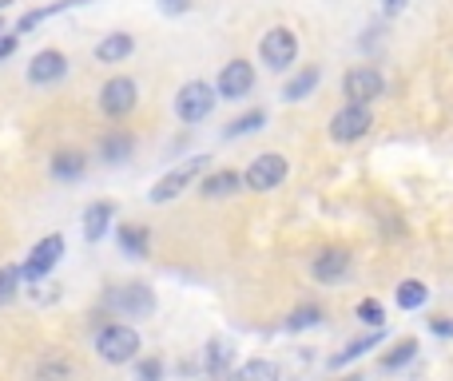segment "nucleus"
<instances>
[{"mask_svg": "<svg viewBox=\"0 0 453 381\" xmlns=\"http://www.w3.org/2000/svg\"><path fill=\"white\" fill-rule=\"evenodd\" d=\"M104 306L119 318H151L156 314V294L148 282H116L104 290Z\"/></svg>", "mask_w": 453, "mask_h": 381, "instance_id": "1", "label": "nucleus"}, {"mask_svg": "<svg viewBox=\"0 0 453 381\" xmlns=\"http://www.w3.org/2000/svg\"><path fill=\"white\" fill-rule=\"evenodd\" d=\"M96 354H100L108 366H127V362H135L140 358V334H135V326L108 322V326L96 334Z\"/></svg>", "mask_w": 453, "mask_h": 381, "instance_id": "2", "label": "nucleus"}, {"mask_svg": "<svg viewBox=\"0 0 453 381\" xmlns=\"http://www.w3.org/2000/svg\"><path fill=\"white\" fill-rule=\"evenodd\" d=\"M215 100H219V92H215L211 84L191 80V84H183L180 95H175V116H180L183 124H203V119L211 116Z\"/></svg>", "mask_w": 453, "mask_h": 381, "instance_id": "3", "label": "nucleus"}, {"mask_svg": "<svg viewBox=\"0 0 453 381\" xmlns=\"http://www.w3.org/2000/svg\"><path fill=\"white\" fill-rule=\"evenodd\" d=\"M258 56H263V64L271 72H287V68H295V60H298V36L290 28H271L263 36V44H258Z\"/></svg>", "mask_w": 453, "mask_h": 381, "instance_id": "4", "label": "nucleus"}, {"mask_svg": "<svg viewBox=\"0 0 453 381\" xmlns=\"http://www.w3.org/2000/svg\"><path fill=\"white\" fill-rule=\"evenodd\" d=\"M135 103H140V88H135L132 76H111L108 84L100 88V111H104L108 119L132 116Z\"/></svg>", "mask_w": 453, "mask_h": 381, "instance_id": "5", "label": "nucleus"}, {"mask_svg": "<svg viewBox=\"0 0 453 381\" xmlns=\"http://www.w3.org/2000/svg\"><path fill=\"white\" fill-rule=\"evenodd\" d=\"M60 255H64V239H60V234H44V239L28 250V258H24V266H20L24 282H32V286H36V282H44L48 274H52V266L60 263Z\"/></svg>", "mask_w": 453, "mask_h": 381, "instance_id": "6", "label": "nucleus"}, {"mask_svg": "<svg viewBox=\"0 0 453 381\" xmlns=\"http://www.w3.org/2000/svg\"><path fill=\"white\" fill-rule=\"evenodd\" d=\"M374 127V116H370V103H346L342 111H334L330 119V140L334 143H354Z\"/></svg>", "mask_w": 453, "mask_h": 381, "instance_id": "7", "label": "nucleus"}, {"mask_svg": "<svg viewBox=\"0 0 453 381\" xmlns=\"http://www.w3.org/2000/svg\"><path fill=\"white\" fill-rule=\"evenodd\" d=\"M287 175H290L287 159H282L279 151H266V156H258L255 164L242 171V183H247V191H274Z\"/></svg>", "mask_w": 453, "mask_h": 381, "instance_id": "8", "label": "nucleus"}, {"mask_svg": "<svg viewBox=\"0 0 453 381\" xmlns=\"http://www.w3.org/2000/svg\"><path fill=\"white\" fill-rule=\"evenodd\" d=\"M203 167H207V156L188 159V164H183V167H175V171H167L164 179H159L156 187L148 191V199H151V202H172V199H180V194L188 191L191 183H196V175L203 171Z\"/></svg>", "mask_w": 453, "mask_h": 381, "instance_id": "9", "label": "nucleus"}, {"mask_svg": "<svg viewBox=\"0 0 453 381\" xmlns=\"http://www.w3.org/2000/svg\"><path fill=\"white\" fill-rule=\"evenodd\" d=\"M382 72L378 68H354L342 76V95L346 103H374L382 95Z\"/></svg>", "mask_w": 453, "mask_h": 381, "instance_id": "10", "label": "nucleus"}, {"mask_svg": "<svg viewBox=\"0 0 453 381\" xmlns=\"http://www.w3.org/2000/svg\"><path fill=\"white\" fill-rule=\"evenodd\" d=\"M255 88V68H250L247 60H231L223 64L219 80H215V92L223 95V100H242V95Z\"/></svg>", "mask_w": 453, "mask_h": 381, "instance_id": "11", "label": "nucleus"}, {"mask_svg": "<svg viewBox=\"0 0 453 381\" xmlns=\"http://www.w3.org/2000/svg\"><path fill=\"white\" fill-rule=\"evenodd\" d=\"M68 76V56L64 52H56V48H44V52H36L32 56V64H28V84H56V80H64Z\"/></svg>", "mask_w": 453, "mask_h": 381, "instance_id": "12", "label": "nucleus"}, {"mask_svg": "<svg viewBox=\"0 0 453 381\" xmlns=\"http://www.w3.org/2000/svg\"><path fill=\"white\" fill-rule=\"evenodd\" d=\"M311 274L319 282H342L346 274H350V250H342V247L322 250V255L311 263Z\"/></svg>", "mask_w": 453, "mask_h": 381, "instance_id": "13", "label": "nucleus"}, {"mask_svg": "<svg viewBox=\"0 0 453 381\" xmlns=\"http://www.w3.org/2000/svg\"><path fill=\"white\" fill-rule=\"evenodd\" d=\"M100 159L108 167H116V164H124V159H132V151H135V140L127 132H119V127H111V132H104L100 135Z\"/></svg>", "mask_w": 453, "mask_h": 381, "instance_id": "14", "label": "nucleus"}, {"mask_svg": "<svg viewBox=\"0 0 453 381\" xmlns=\"http://www.w3.org/2000/svg\"><path fill=\"white\" fill-rule=\"evenodd\" d=\"M135 52V36L132 32H108V36L96 44V60L100 64H124Z\"/></svg>", "mask_w": 453, "mask_h": 381, "instance_id": "15", "label": "nucleus"}, {"mask_svg": "<svg viewBox=\"0 0 453 381\" xmlns=\"http://www.w3.org/2000/svg\"><path fill=\"white\" fill-rule=\"evenodd\" d=\"M116 242H119V250H124L127 258H148L151 255V234H148V226H140V223H124V226H119Z\"/></svg>", "mask_w": 453, "mask_h": 381, "instance_id": "16", "label": "nucleus"}, {"mask_svg": "<svg viewBox=\"0 0 453 381\" xmlns=\"http://www.w3.org/2000/svg\"><path fill=\"white\" fill-rule=\"evenodd\" d=\"M111 218H116V202H108V199L92 202V207L84 210V239H88V242H100Z\"/></svg>", "mask_w": 453, "mask_h": 381, "instance_id": "17", "label": "nucleus"}, {"mask_svg": "<svg viewBox=\"0 0 453 381\" xmlns=\"http://www.w3.org/2000/svg\"><path fill=\"white\" fill-rule=\"evenodd\" d=\"M72 377H76V366H72V358H60V354L40 358L36 370H32V381H72Z\"/></svg>", "mask_w": 453, "mask_h": 381, "instance_id": "18", "label": "nucleus"}, {"mask_svg": "<svg viewBox=\"0 0 453 381\" xmlns=\"http://www.w3.org/2000/svg\"><path fill=\"white\" fill-rule=\"evenodd\" d=\"M223 381H279V366L271 358H250L239 370H231Z\"/></svg>", "mask_w": 453, "mask_h": 381, "instance_id": "19", "label": "nucleus"}, {"mask_svg": "<svg viewBox=\"0 0 453 381\" xmlns=\"http://www.w3.org/2000/svg\"><path fill=\"white\" fill-rule=\"evenodd\" d=\"M239 187H242L239 171H215V175H207V179L199 183V194H203V199H226V194H234Z\"/></svg>", "mask_w": 453, "mask_h": 381, "instance_id": "20", "label": "nucleus"}, {"mask_svg": "<svg viewBox=\"0 0 453 381\" xmlns=\"http://www.w3.org/2000/svg\"><path fill=\"white\" fill-rule=\"evenodd\" d=\"M88 171V159L80 156V151H56L52 156V175L56 179H80V175Z\"/></svg>", "mask_w": 453, "mask_h": 381, "instance_id": "21", "label": "nucleus"}, {"mask_svg": "<svg viewBox=\"0 0 453 381\" xmlns=\"http://www.w3.org/2000/svg\"><path fill=\"white\" fill-rule=\"evenodd\" d=\"M314 88H319V68H298L282 88V100H306Z\"/></svg>", "mask_w": 453, "mask_h": 381, "instance_id": "22", "label": "nucleus"}, {"mask_svg": "<svg viewBox=\"0 0 453 381\" xmlns=\"http://www.w3.org/2000/svg\"><path fill=\"white\" fill-rule=\"evenodd\" d=\"M76 4H88V0H56V4H48V8H32V12L20 16V24H16V36H20V32H32L36 24H44L48 16L64 12V8H76Z\"/></svg>", "mask_w": 453, "mask_h": 381, "instance_id": "23", "label": "nucleus"}, {"mask_svg": "<svg viewBox=\"0 0 453 381\" xmlns=\"http://www.w3.org/2000/svg\"><path fill=\"white\" fill-rule=\"evenodd\" d=\"M374 346H382V334H366V338H358V342H350V346H346V350H338L334 358H330V366H334V370L350 366L354 358H366V354L374 350Z\"/></svg>", "mask_w": 453, "mask_h": 381, "instance_id": "24", "label": "nucleus"}, {"mask_svg": "<svg viewBox=\"0 0 453 381\" xmlns=\"http://www.w3.org/2000/svg\"><path fill=\"white\" fill-rule=\"evenodd\" d=\"M398 306L402 310H418V306H426V298H430V290H426V282H418V278H406L398 286Z\"/></svg>", "mask_w": 453, "mask_h": 381, "instance_id": "25", "label": "nucleus"}, {"mask_svg": "<svg viewBox=\"0 0 453 381\" xmlns=\"http://www.w3.org/2000/svg\"><path fill=\"white\" fill-rule=\"evenodd\" d=\"M266 124V111L263 108H255V111H247V116H239V119H231L226 124V140H239V135H250V132H258V127Z\"/></svg>", "mask_w": 453, "mask_h": 381, "instance_id": "26", "label": "nucleus"}, {"mask_svg": "<svg viewBox=\"0 0 453 381\" xmlns=\"http://www.w3.org/2000/svg\"><path fill=\"white\" fill-rule=\"evenodd\" d=\"M231 358H234V350H231V346L211 342V346H207V374L223 381V377H226V366H231Z\"/></svg>", "mask_w": 453, "mask_h": 381, "instance_id": "27", "label": "nucleus"}, {"mask_svg": "<svg viewBox=\"0 0 453 381\" xmlns=\"http://www.w3.org/2000/svg\"><path fill=\"white\" fill-rule=\"evenodd\" d=\"M414 358H418V342L414 338H402V342L382 358V370H402V366H410Z\"/></svg>", "mask_w": 453, "mask_h": 381, "instance_id": "28", "label": "nucleus"}, {"mask_svg": "<svg viewBox=\"0 0 453 381\" xmlns=\"http://www.w3.org/2000/svg\"><path fill=\"white\" fill-rule=\"evenodd\" d=\"M319 322H322L319 306H298V310H290L287 330H311V326H319Z\"/></svg>", "mask_w": 453, "mask_h": 381, "instance_id": "29", "label": "nucleus"}, {"mask_svg": "<svg viewBox=\"0 0 453 381\" xmlns=\"http://www.w3.org/2000/svg\"><path fill=\"white\" fill-rule=\"evenodd\" d=\"M20 282H24V271H20V266H0V302L16 298Z\"/></svg>", "mask_w": 453, "mask_h": 381, "instance_id": "30", "label": "nucleus"}, {"mask_svg": "<svg viewBox=\"0 0 453 381\" xmlns=\"http://www.w3.org/2000/svg\"><path fill=\"white\" fill-rule=\"evenodd\" d=\"M358 318L366 322V326H382V322H386L382 302H378V298H362V302H358Z\"/></svg>", "mask_w": 453, "mask_h": 381, "instance_id": "31", "label": "nucleus"}, {"mask_svg": "<svg viewBox=\"0 0 453 381\" xmlns=\"http://www.w3.org/2000/svg\"><path fill=\"white\" fill-rule=\"evenodd\" d=\"M135 377L140 381H164V362L159 358H140L135 362Z\"/></svg>", "mask_w": 453, "mask_h": 381, "instance_id": "32", "label": "nucleus"}, {"mask_svg": "<svg viewBox=\"0 0 453 381\" xmlns=\"http://www.w3.org/2000/svg\"><path fill=\"white\" fill-rule=\"evenodd\" d=\"M159 8H164L167 16H183L191 8V0H159Z\"/></svg>", "mask_w": 453, "mask_h": 381, "instance_id": "33", "label": "nucleus"}, {"mask_svg": "<svg viewBox=\"0 0 453 381\" xmlns=\"http://www.w3.org/2000/svg\"><path fill=\"white\" fill-rule=\"evenodd\" d=\"M12 52H16V32H12V36H4V32H0V60H8Z\"/></svg>", "mask_w": 453, "mask_h": 381, "instance_id": "34", "label": "nucleus"}, {"mask_svg": "<svg viewBox=\"0 0 453 381\" xmlns=\"http://www.w3.org/2000/svg\"><path fill=\"white\" fill-rule=\"evenodd\" d=\"M430 326H434V334H441V338H453V322H446V318H434Z\"/></svg>", "mask_w": 453, "mask_h": 381, "instance_id": "35", "label": "nucleus"}, {"mask_svg": "<svg viewBox=\"0 0 453 381\" xmlns=\"http://www.w3.org/2000/svg\"><path fill=\"white\" fill-rule=\"evenodd\" d=\"M382 4H386V8H390V12H398V8H402V4H406V0H382Z\"/></svg>", "mask_w": 453, "mask_h": 381, "instance_id": "36", "label": "nucleus"}, {"mask_svg": "<svg viewBox=\"0 0 453 381\" xmlns=\"http://www.w3.org/2000/svg\"><path fill=\"white\" fill-rule=\"evenodd\" d=\"M342 381H362V377H358V374H350V377H342Z\"/></svg>", "mask_w": 453, "mask_h": 381, "instance_id": "37", "label": "nucleus"}, {"mask_svg": "<svg viewBox=\"0 0 453 381\" xmlns=\"http://www.w3.org/2000/svg\"><path fill=\"white\" fill-rule=\"evenodd\" d=\"M8 4H12V0H0V8H8Z\"/></svg>", "mask_w": 453, "mask_h": 381, "instance_id": "38", "label": "nucleus"}, {"mask_svg": "<svg viewBox=\"0 0 453 381\" xmlns=\"http://www.w3.org/2000/svg\"><path fill=\"white\" fill-rule=\"evenodd\" d=\"M0 32H4V20H0Z\"/></svg>", "mask_w": 453, "mask_h": 381, "instance_id": "39", "label": "nucleus"}]
</instances>
